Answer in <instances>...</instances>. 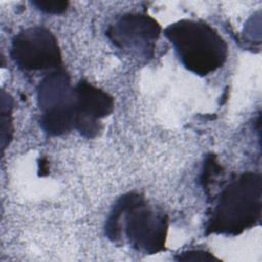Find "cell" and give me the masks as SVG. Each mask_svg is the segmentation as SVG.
Masks as SVG:
<instances>
[{"label":"cell","mask_w":262,"mask_h":262,"mask_svg":"<svg viewBox=\"0 0 262 262\" xmlns=\"http://www.w3.org/2000/svg\"><path fill=\"white\" fill-rule=\"evenodd\" d=\"M168 218L137 192L122 195L114 205L105 224V234L114 243L126 241L148 255L165 249Z\"/></svg>","instance_id":"1"},{"label":"cell","mask_w":262,"mask_h":262,"mask_svg":"<svg viewBox=\"0 0 262 262\" xmlns=\"http://www.w3.org/2000/svg\"><path fill=\"white\" fill-rule=\"evenodd\" d=\"M261 207L260 174L247 172L235 175L220 191L208 213L206 232L237 235L260 221Z\"/></svg>","instance_id":"2"},{"label":"cell","mask_w":262,"mask_h":262,"mask_svg":"<svg viewBox=\"0 0 262 262\" xmlns=\"http://www.w3.org/2000/svg\"><path fill=\"white\" fill-rule=\"evenodd\" d=\"M165 36L182 64L196 75H209L226 60L225 41L215 29L202 20H178L166 28Z\"/></svg>","instance_id":"3"},{"label":"cell","mask_w":262,"mask_h":262,"mask_svg":"<svg viewBox=\"0 0 262 262\" xmlns=\"http://www.w3.org/2000/svg\"><path fill=\"white\" fill-rule=\"evenodd\" d=\"M41 111L40 126L45 133L58 136L75 129V89L62 69L51 71L37 88Z\"/></svg>","instance_id":"4"},{"label":"cell","mask_w":262,"mask_h":262,"mask_svg":"<svg viewBox=\"0 0 262 262\" xmlns=\"http://www.w3.org/2000/svg\"><path fill=\"white\" fill-rule=\"evenodd\" d=\"M10 55L24 71L56 70L61 63V54L55 36L46 28H28L14 36Z\"/></svg>","instance_id":"5"},{"label":"cell","mask_w":262,"mask_h":262,"mask_svg":"<svg viewBox=\"0 0 262 262\" xmlns=\"http://www.w3.org/2000/svg\"><path fill=\"white\" fill-rule=\"evenodd\" d=\"M161 26L147 14L126 13L106 30V37L119 49L139 58L154 55Z\"/></svg>","instance_id":"6"},{"label":"cell","mask_w":262,"mask_h":262,"mask_svg":"<svg viewBox=\"0 0 262 262\" xmlns=\"http://www.w3.org/2000/svg\"><path fill=\"white\" fill-rule=\"evenodd\" d=\"M75 129L87 138L95 137L101 130L100 120L114 108V98L87 81L75 87Z\"/></svg>","instance_id":"7"},{"label":"cell","mask_w":262,"mask_h":262,"mask_svg":"<svg viewBox=\"0 0 262 262\" xmlns=\"http://www.w3.org/2000/svg\"><path fill=\"white\" fill-rule=\"evenodd\" d=\"M1 98V144L2 149L9 144L12 138L13 128H12V98L4 90H2Z\"/></svg>","instance_id":"8"},{"label":"cell","mask_w":262,"mask_h":262,"mask_svg":"<svg viewBox=\"0 0 262 262\" xmlns=\"http://www.w3.org/2000/svg\"><path fill=\"white\" fill-rule=\"evenodd\" d=\"M32 4L37 7V9L50 14H60L63 13L68 6L69 2L67 1H33Z\"/></svg>","instance_id":"9"},{"label":"cell","mask_w":262,"mask_h":262,"mask_svg":"<svg viewBox=\"0 0 262 262\" xmlns=\"http://www.w3.org/2000/svg\"><path fill=\"white\" fill-rule=\"evenodd\" d=\"M177 261H213L217 260L211 253L204 250H188L175 257Z\"/></svg>","instance_id":"10"}]
</instances>
